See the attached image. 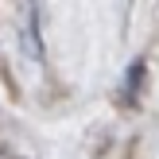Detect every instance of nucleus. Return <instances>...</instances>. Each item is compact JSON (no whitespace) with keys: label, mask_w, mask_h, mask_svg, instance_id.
<instances>
[]
</instances>
